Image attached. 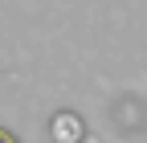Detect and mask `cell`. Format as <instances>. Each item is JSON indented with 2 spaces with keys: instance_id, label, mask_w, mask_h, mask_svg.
I'll list each match as a JSON object with an SVG mask.
<instances>
[{
  "instance_id": "cell-1",
  "label": "cell",
  "mask_w": 147,
  "mask_h": 143,
  "mask_svg": "<svg viewBox=\"0 0 147 143\" xmlns=\"http://www.w3.org/2000/svg\"><path fill=\"white\" fill-rule=\"evenodd\" d=\"M78 119H74V115H61L57 123H53V135H57V139H78Z\"/></svg>"
},
{
  "instance_id": "cell-2",
  "label": "cell",
  "mask_w": 147,
  "mask_h": 143,
  "mask_svg": "<svg viewBox=\"0 0 147 143\" xmlns=\"http://www.w3.org/2000/svg\"><path fill=\"white\" fill-rule=\"evenodd\" d=\"M0 143H16V139H12V135H8V131H0Z\"/></svg>"
}]
</instances>
